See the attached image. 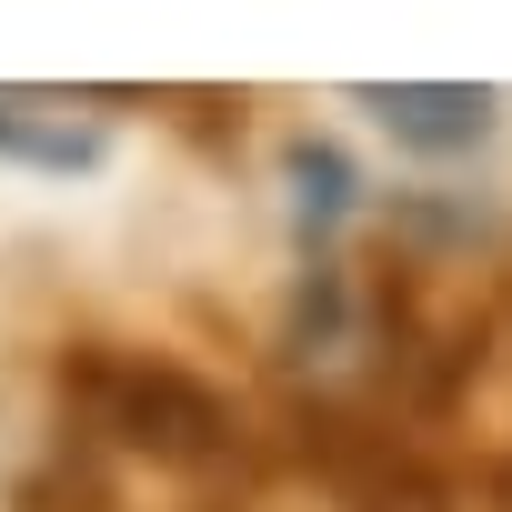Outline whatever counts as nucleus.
Wrapping results in <instances>:
<instances>
[{"instance_id": "obj_5", "label": "nucleus", "mask_w": 512, "mask_h": 512, "mask_svg": "<svg viewBox=\"0 0 512 512\" xmlns=\"http://www.w3.org/2000/svg\"><path fill=\"white\" fill-rule=\"evenodd\" d=\"M492 482H502V492H512V462H502V472H492Z\"/></svg>"}, {"instance_id": "obj_3", "label": "nucleus", "mask_w": 512, "mask_h": 512, "mask_svg": "<svg viewBox=\"0 0 512 512\" xmlns=\"http://www.w3.org/2000/svg\"><path fill=\"white\" fill-rule=\"evenodd\" d=\"M0 151L41 161V171H91L101 161V121H81L61 91H0Z\"/></svg>"}, {"instance_id": "obj_1", "label": "nucleus", "mask_w": 512, "mask_h": 512, "mask_svg": "<svg viewBox=\"0 0 512 512\" xmlns=\"http://www.w3.org/2000/svg\"><path fill=\"white\" fill-rule=\"evenodd\" d=\"M51 412H61V452H121L181 482H251L262 472V422H251L211 372H191L181 352H141V342H71L51 362Z\"/></svg>"}, {"instance_id": "obj_2", "label": "nucleus", "mask_w": 512, "mask_h": 512, "mask_svg": "<svg viewBox=\"0 0 512 512\" xmlns=\"http://www.w3.org/2000/svg\"><path fill=\"white\" fill-rule=\"evenodd\" d=\"M352 101L412 151H472L502 121V91H482V81H362Z\"/></svg>"}, {"instance_id": "obj_4", "label": "nucleus", "mask_w": 512, "mask_h": 512, "mask_svg": "<svg viewBox=\"0 0 512 512\" xmlns=\"http://www.w3.org/2000/svg\"><path fill=\"white\" fill-rule=\"evenodd\" d=\"M282 171H292V211H302V231L322 241V231L352 211V161H342L332 141H292V161H282Z\"/></svg>"}]
</instances>
